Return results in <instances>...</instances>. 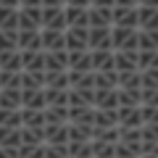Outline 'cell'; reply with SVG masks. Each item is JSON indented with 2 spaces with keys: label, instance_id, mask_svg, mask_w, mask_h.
<instances>
[{
  "label": "cell",
  "instance_id": "obj_1",
  "mask_svg": "<svg viewBox=\"0 0 158 158\" xmlns=\"http://www.w3.org/2000/svg\"><path fill=\"white\" fill-rule=\"evenodd\" d=\"M137 27H116L111 24V42L113 50H137Z\"/></svg>",
  "mask_w": 158,
  "mask_h": 158
},
{
  "label": "cell",
  "instance_id": "obj_2",
  "mask_svg": "<svg viewBox=\"0 0 158 158\" xmlns=\"http://www.w3.org/2000/svg\"><path fill=\"white\" fill-rule=\"evenodd\" d=\"M42 27V6H19V29Z\"/></svg>",
  "mask_w": 158,
  "mask_h": 158
},
{
  "label": "cell",
  "instance_id": "obj_3",
  "mask_svg": "<svg viewBox=\"0 0 158 158\" xmlns=\"http://www.w3.org/2000/svg\"><path fill=\"white\" fill-rule=\"evenodd\" d=\"M40 42H42V50H66V34H63V29L40 27Z\"/></svg>",
  "mask_w": 158,
  "mask_h": 158
},
{
  "label": "cell",
  "instance_id": "obj_4",
  "mask_svg": "<svg viewBox=\"0 0 158 158\" xmlns=\"http://www.w3.org/2000/svg\"><path fill=\"white\" fill-rule=\"evenodd\" d=\"M87 48H90V50H95V48H108V50H113L111 27H87Z\"/></svg>",
  "mask_w": 158,
  "mask_h": 158
},
{
  "label": "cell",
  "instance_id": "obj_5",
  "mask_svg": "<svg viewBox=\"0 0 158 158\" xmlns=\"http://www.w3.org/2000/svg\"><path fill=\"white\" fill-rule=\"evenodd\" d=\"M42 27L45 29H66L63 6H42Z\"/></svg>",
  "mask_w": 158,
  "mask_h": 158
},
{
  "label": "cell",
  "instance_id": "obj_6",
  "mask_svg": "<svg viewBox=\"0 0 158 158\" xmlns=\"http://www.w3.org/2000/svg\"><path fill=\"white\" fill-rule=\"evenodd\" d=\"M111 24H113V8H106V6L87 8V27H111Z\"/></svg>",
  "mask_w": 158,
  "mask_h": 158
},
{
  "label": "cell",
  "instance_id": "obj_7",
  "mask_svg": "<svg viewBox=\"0 0 158 158\" xmlns=\"http://www.w3.org/2000/svg\"><path fill=\"white\" fill-rule=\"evenodd\" d=\"M66 50H85L87 48V27H66Z\"/></svg>",
  "mask_w": 158,
  "mask_h": 158
},
{
  "label": "cell",
  "instance_id": "obj_8",
  "mask_svg": "<svg viewBox=\"0 0 158 158\" xmlns=\"http://www.w3.org/2000/svg\"><path fill=\"white\" fill-rule=\"evenodd\" d=\"M21 71H45V50H21Z\"/></svg>",
  "mask_w": 158,
  "mask_h": 158
},
{
  "label": "cell",
  "instance_id": "obj_9",
  "mask_svg": "<svg viewBox=\"0 0 158 158\" xmlns=\"http://www.w3.org/2000/svg\"><path fill=\"white\" fill-rule=\"evenodd\" d=\"M66 56H69V69L92 71V53H90V48H85V50H66Z\"/></svg>",
  "mask_w": 158,
  "mask_h": 158
},
{
  "label": "cell",
  "instance_id": "obj_10",
  "mask_svg": "<svg viewBox=\"0 0 158 158\" xmlns=\"http://www.w3.org/2000/svg\"><path fill=\"white\" fill-rule=\"evenodd\" d=\"M116 27H137V6H113Z\"/></svg>",
  "mask_w": 158,
  "mask_h": 158
},
{
  "label": "cell",
  "instance_id": "obj_11",
  "mask_svg": "<svg viewBox=\"0 0 158 158\" xmlns=\"http://www.w3.org/2000/svg\"><path fill=\"white\" fill-rule=\"evenodd\" d=\"M113 69L116 71H135L137 50H113Z\"/></svg>",
  "mask_w": 158,
  "mask_h": 158
},
{
  "label": "cell",
  "instance_id": "obj_12",
  "mask_svg": "<svg viewBox=\"0 0 158 158\" xmlns=\"http://www.w3.org/2000/svg\"><path fill=\"white\" fill-rule=\"evenodd\" d=\"M71 124H95V106H69Z\"/></svg>",
  "mask_w": 158,
  "mask_h": 158
},
{
  "label": "cell",
  "instance_id": "obj_13",
  "mask_svg": "<svg viewBox=\"0 0 158 158\" xmlns=\"http://www.w3.org/2000/svg\"><path fill=\"white\" fill-rule=\"evenodd\" d=\"M118 127H142L140 106H118Z\"/></svg>",
  "mask_w": 158,
  "mask_h": 158
},
{
  "label": "cell",
  "instance_id": "obj_14",
  "mask_svg": "<svg viewBox=\"0 0 158 158\" xmlns=\"http://www.w3.org/2000/svg\"><path fill=\"white\" fill-rule=\"evenodd\" d=\"M137 29H158V8L137 6Z\"/></svg>",
  "mask_w": 158,
  "mask_h": 158
},
{
  "label": "cell",
  "instance_id": "obj_15",
  "mask_svg": "<svg viewBox=\"0 0 158 158\" xmlns=\"http://www.w3.org/2000/svg\"><path fill=\"white\" fill-rule=\"evenodd\" d=\"M92 53V71H111L113 69V50L108 48H95Z\"/></svg>",
  "mask_w": 158,
  "mask_h": 158
},
{
  "label": "cell",
  "instance_id": "obj_16",
  "mask_svg": "<svg viewBox=\"0 0 158 158\" xmlns=\"http://www.w3.org/2000/svg\"><path fill=\"white\" fill-rule=\"evenodd\" d=\"M69 56L66 50H45V71H66Z\"/></svg>",
  "mask_w": 158,
  "mask_h": 158
},
{
  "label": "cell",
  "instance_id": "obj_17",
  "mask_svg": "<svg viewBox=\"0 0 158 158\" xmlns=\"http://www.w3.org/2000/svg\"><path fill=\"white\" fill-rule=\"evenodd\" d=\"M92 106H95V108H118V87H111V90H95Z\"/></svg>",
  "mask_w": 158,
  "mask_h": 158
},
{
  "label": "cell",
  "instance_id": "obj_18",
  "mask_svg": "<svg viewBox=\"0 0 158 158\" xmlns=\"http://www.w3.org/2000/svg\"><path fill=\"white\" fill-rule=\"evenodd\" d=\"M19 50H42L40 29H19Z\"/></svg>",
  "mask_w": 158,
  "mask_h": 158
},
{
  "label": "cell",
  "instance_id": "obj_19",
  "mask_svg": "<svg viewBox=\"0 0 158 158\" xmlns=\"http://www.w3.org/2000/svg\"><path fill=\"white\" fill-rule=\"evenodd\" d=\"M21 127L42 129L45 127V108H24L21 106Z\"/></svg>",
  "mask_w": 158,
  "mask_h": 158
},
{
  "label": "cell",
  "instance_id": "obj_20",
  "mask_svg": "<svg viewBox=\"0 0 158 158\" xmlns=\"http://www.w3.org/2000/svg\"><path fill=\"white\" fill-rule=\"evenodd\" d=\"M42 137H45V142H69V121L66 124H45Z\"/></svg>",
  "mask_w": 158,
  "mask_h": 158
},
{
  "label": "cell",
  "instance_id": "obj_21",
  "mask_svg": "<svg viewBox=\"0 0 158 158\" xmlns=\"http://www.w3.org/2000/svg\"><path fill=\"white\" fill-rule=\"evenodd\" d=\"M66 27H87V8L85 6H63Z\"/></svg>",
  "mask_w": 158,
  "mask_h": 158
},
{
  "label": "cell",
  "instance_id": "obj_22",
  "mask_svg": "<svg viewBox=\"0 0 158 158\" xmlns=\"http://www.w3.org/2000/svg\"><path fill=\"white\" fill-rule=\"evenodd\" d=\"M21 106L24 108H45V92H42V87L21 90Z\"/></svg>",
  "mask_w": 158,
  "mask_h": 158
},
{
  "label": "cell",
  "instance_id": "obj_23",
  "mask_svg": "<svg viewBox=\"0 0 158 158\" xmlns=\"http://www.w3.org/2000/svg\"><path fill=\"white\" fill-rule=\"evenodd\" d=\"M0 108H21V87H0Z\"/></svg>",
  "mask_w": 158,
  "mask_h": 158
},
{
  "label": "cell",
  "instance_id": "obj_24",
  "mask_svg": "<svg viewBox=\"0 0 158 158\" xmlns=\"http://www.w3.org/2000/svg\"><path fill=\"white\" fill-rule=\"evenodd\" d=\"M0 29L19 32V8H13V6H0Z\"/></svg>",
  "mask_w": 158,
  "mask_h": 158
},
{
  "label": "cell",
  "instance_id": "obj_25",
  "mask_svg": "<svg viewBox=\"0 0 158 158\" xmlns=\"http://www.w3.org/2000/svg\"><path fill=\"white\" fill-rule=\"evenodd\" d=\"M137 50H158V29H140L137 32Z\"/></svg>",
  "mask_w": 158,
  "mask_h": 158
},
{
  "label": "cell",
  "instance_id": "obj_26",
  "mask_svg": "<svg viewBox=\"0 0 158 158\" xmlns=\"http://www.w3.org/2000/svg\"><path fill=\"white\" fill-rule=\"evenodd\" d=\"M116 74H118V87L121 90H142L140 69H135V71H116Z\"/></svg>",
  "mask_w": 158,
  "mask_h": 158
},
{
  "label": "cell",
  "instance_id": "obj_27",
  "mask_svg": "<svg viewBox=\"0 0 158 158\" xmlns=\"http://www.w3.org/2000/svg\"><path fill=\"white\" fill-rule=\"evenodd\" d=\"M118 108H95V127H116Z\"/></svg>",
  "mask_w": 158,
  "mask_h": 158
},
{
  "label": "cell",
  "instance_id": "obj_28",
  "mask_svg": "<svg viewBox=\"0 0 158 158\" xmlns=\"http://www.w3.org/2000/svg\"><path fill=\"white\" fill-rule=\"evenodd\" d=\"M69 106H45V124H66Z\"/></svg>",
  "mask_w": 158,
  "mask_h": 158
},
{
  "label": "cell",
  "instance_id": "obj_29",
  "mask_svg": "<svg viewBox=\"0 0 158 158\" xmlns=\"http://www.w3.org/2000/svg\"><path fill=\"white\" fill-rule=\"evenodd\" d=\"M111 87H118L116 69H111V71H95V90H111Z\"/></svg>",
  "mask_w": 158,
  "mask_h": 158
},
{
  "label": "cell",
  "instance_id": "obj_30",
  "mask_svg": "<svg viewBox=\"0 0 158 158\" xmlns=\"http://www.w3.org/2000/svg\"><path fill=\"white\" fill-rule=\"evenodd\" d=\"M42 92H45V106H69V90L42 87Z\"/></svg>",
  "mask_w": 158,
  "mask_h": 158
},
{
  "label": "cell",
  "instance_id": "obj_31",
  "mask_svg": "<svg viewBox=\"0 0 158 158\" xmlns=\"http://www.w3.org/2000/svg\"><path fill=\"white\" fill-rule=\"evenodd\" d=\"M69 156L92 158V140H69Z\"/></svg>",
  "mask_w": 158,
  "mask_h": 158
},
{
  "label": "cell",
  "instance_id": "obj_32",
  "mask_svg": "<svg viewBox=\"0 0 158 158\" xmlns=\"http://www.w3.org/2000/svg\"><path fill=\"white\" fill-rule=\"evenodd\" d=\"M45 87H58V90H69V69L66 71H45Z\"/></svg>",
  "mask_w": 158,
  "mask_h": 158
},
{
  "label": "cell",
  "instance_id": "obj_33",
  "mask_svg": "<svg viewBox=\"0 0 158 158\" xmlns=\"http://www.w3.org/2000/svg\"><path fill=\"white\" fill-rule=\"evenodd\" d=\"M0 69H6V71H21V50L0 53Z\"/></svg>",
  "mask_w": 158,
  "mask_h": 158
},
{
  "label": "cell",
  "instance_id": "obj_34",
  "mask_svg": "<svg viewBox=\"0 0 158 158\" xmlns=\"http://www.w3.org/2000/svg\"><path fill=\"white\" fill-rule=\"evenodd\" d=\"M45 87V71H21V90Z\"/></svg>",
  "mask_w": 158,
  "mask_h": 158
},
{
  "label": "cell",
  "instance_id": "obj_35",
  "mask_svg": "<svg viewBox=\"0 0 158 158\" xmlns=\"http://www.w3.org/2000/svg\"><path fill=\"white\" fill-rule=\"evenodd\" d=\"M95 124H71L69 121V140H92Z\"/></svg>",
  "mask_w": 158,
  "mask_h": 158
},
{
  "label": "cell",
  "instance_id": "obj_36",
  "mask_svg": "<svg viewBox=\"0 0 158 158\" xmlns=\"http://www.w3.org/2000/svg\"><path fill=\"white\" fill-rule=\"evenodd\" d=\"M8 50H19V32L0 29V53H8Z\"/></svg>",
  "mask_w": 158,
  "mask_h": 158
},
{
  "label": "cell",
  "instance_id": "obj_37",
  "mask_svg": "<svg viewBox=\"0 0 158 158\" xmlns=\"http://www.w3.org/2000/svg\"><path fill=\"white\" fill-rule=\"evenodd\" d=\"M0 124L3 127H21V108H0Z\"/></svg>",
  "mask_w": 158,
  "mask_h": 158
},
{
  "label": "cell",
  "instance_id": "obj_38",
  "mask_svg": "<svg viewBox=\"0 0 158 158\" xmlns=\"http://www.w3.org/2000/svg\"><path fill=\"white\" fill-rule=\"evenodd\" d=\"M113 153H116V142L92 140V156H98V158H113Z\"/></svg>",
  "mask_w": 158,
  "mask_h": 158
},
{
  "label": "cell",
  "instance_id": "obj_39",
  "mask_svg": "<svg viewBox=\"0 0 158 158\" xmlns=\"http://www.w3.org/2000/svg\"><path fill=\"white\" fill-rule=\"evenodd\" d=\"M158 66V50H137V69H153Z\"/></svg>",
  "mask_w": 158,
  "mask_h": 158
},
{
  "label": "cell",
  "instance_id": "obj_40",
  "mask_svg": "<svg viewBox=\"0 0 158 158\" xmlns=\"http://www.w3.org/2000/svg\"><path fill=\"white\" fill-rule=\"evenodd\" d=\"M113 156H118V158L140 156V142H124V140H118V142H116V153H113Z\"/></svg>",
  "mask_w": 158,
  "mask_h": 158
},
{
  "label": "cell",
  "instance_id": "obj_41",
  "mask_svg": "<svg viewBox=\"0 0 158 158\" xmlns=\"http://www.w3.org/2000/svg\"><path fill=\"white\" fill-rule=\"evenodd\" d=\"M0 87H21V71L0 69Z\"/></svg>",
  "mask_w": 158,
  "mask_h": 158
},
{
  "label": "cell",
  "instance_id": "obj_42",
  "mask_svg": "<svg viewBox=\"0 0 158 158\" xmlns=\"http://www.w3.org/2000/svg\"><path fill=\"white\" fill-rule=\"evenodd\" d=\"M118 106H140V90H121L118 87Z\"/></svg>",
  "mask_w": 158,
  "mask_h": 158
},
{
  "label": "cell",
  "instance_id": "obj_43",
  "mask_svg": "<svg viewBox=\"0 0 158 158\" xmlns=\"http://www.w3.org/2000/svg\"><path fill=\"white\" fill-rule=\"evenodd\" d=\"M140 79H142V87H158V66L142 69V71H140Z\"/></svg>",
  "mask_w": 158,
  "mask_h": 158
},
{
  "label": "cell",
  "instance_id": "obj_44",
  "mask_svg": "<svg viewBox=\"0 0 158 158\" xmlns=\"http://www.w3.org/2000/svg\"><path fill=\"white\" fill-rule=\"evenodd\" d=\"M90 6H106V8H113L116 0H90Z\"/></svg>",
  "mask_w": 158,
  "mask_h": 158
},
{
  "label": "cell",
  "instance_id": "obj_45",
  "mask_svg": "<svg viewBox=\"0 0 158 158\" xmlns=\"http://www.w3.org/2000/svg\"><path fill=\"white\" fill-rule=\"evenodd\" d=\"M63 6H85V8H90V0H66Z\"/></svg>",
  "mask_w": 158,
  "mask_h": 158
},
{
  "label": "cell",
  "instance_id": "obj_46",
  "mask_svg": "<svg viewBox=\"0 0 158 158\" xmlns=\"http://www.w3.org/2000/svg\"><path fill=\"white\" fill-rule=\"evenodd\" d=\"M19 6H42V0H19Z\"/></svg>",
  "mask_w": 158,
  "mask_h": 158
},
{
  "label": "cell",
  "instance_id": "obj_47",
  "mask_svg": "<svg viewBox=\"0 0 158 158\" xmlns=\"http://www.w3.org/2000/svg\"><path fill=\"white\" fill-rule=\"evenodd\" d=\"M137 6H153V8H158V0H137Z\"/></svg>",
  "mask_w": 158,
  "mask_h": 158
},
{
  "label": "cell",
  "instance_id": "obj_48",
  "mask_svg": "<svg viewBox=\"0 0 158 158\" xmlns=\"http://www.w3.org/2000/svg\"><path fill=\"white\" fill-rule=\"evenodd\" d=\"M66 0H42V6H63Z\"/></svg>",
  "mask_w": 158,
  "mask_h": 158
},
{
  "label": "cell",
  "instance_id": "obj_49",
  "mask_svg": "<svg viewBox=\"0 0 158 158\" xmlns=\"http://www.w3.org/2000/svg\"><path fill=\"white\" fill-rule=\"evenodd\" d=\"M116 6H137V0H116Z\"/></svg>",
  "mask_w": 158,
  "mask_h": 158
},
{
  "label": "cell",
  "instance_id": "obj_50",
  "mask_svg": "<svg viewBox=\"0 0 158 158\" xmlns=\"http://www.w3.org/2000/svg\"><path fill=\"white\" fill-rule=\"evenodd\" d=\"M0 6H13V8H19V0H0Z\"/></svg>",
  "mask_w": 158,
  "mask_h": 158
}]
</instances>
